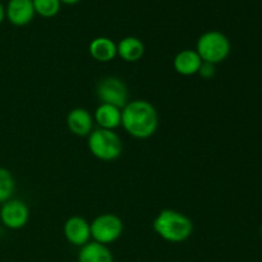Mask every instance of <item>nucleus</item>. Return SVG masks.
I'll list each match as a JSON object with an SVG mask.
<instances>
[{
  "mask_svg": "<svg viewBox=\"0 0 262 262\" xmlns=\"http://www.w3.org/2000/svg\"><path fill=\"white\" fill-rule=\"evenodd\" d=\"M120 125L133 138L147 140L158 130V112L155 106L146 100H132L122 109Z\"/></svg>",
  "mask_w": 262,
  "mask_h": 262,
  "instance_id": "1",
  "label": "nucleus"
},
{
  "mask_svg": "<svg viewBox=\"0 0 262 262\" xmlns=\"http://www.w3.org/2000/svg\"><path fill=\"white\" fill-rule=\"evenodd\" d=\"M152 228L161 239L169 243H182L193 233V223L186 214L177 210H161L154 219Z\"/></svg>",
  "mask_w": 262,
  "mask_h": 262,
  "instance_id": "2",
  "label": "nucleus"
},
{
  "mask_svg": "<svg viewBox=\"0 0 262 262\" xmlns=\"http://www.w3.org/2000/svg\"><path fill=\"white\" fill-rule=\"evenodd\" d=\"M230 50V40L220 31H207L202 33L196 43V51L202 61L214 66L224 61L229 56Z\"/></svg>",
  "mask_w": 262,
  "mask_h": 262,
  "instance_id": "3",
  "label": "nucleus"
},
{
  "mask_svg": "<svg viewBox=\"0 0 262 262\" xmlns=\"http://www.w3.org/2000/svg\"><path fill=\"white\" fill-rule=\"evenodd\" d=\"M87 146L92 155L101 161H114L122 155L123 143L115 130L97 129L92 130L87 140Z\"/></svg>",
  "mask_w": 262,
  "mask_h": 262,
  "instance_id": "4",
  "label": "nucleus"
},
{
  "mask_svg": "<svg viewBox=\"0 0 262 262\" xmlns=\"http://www.w3.org/2000/svg\"><path fill=\"white\" fill-rule=\"evenodd\" d=\"M91 238L100 245H112L117 242L123 234L124 224L115 214H101L90 223Z\"/></svg>",
  "mask_w": 262,
  "mask_h": 262,
  "instance_id": "5",
  "label": "nucleus"
},
{
  "mask_svg": "<svg viewBox=\"0 0 262 262\" xmlns=\"http://www.w3.org/2000/svg\"><path fill=\"white\" fill-rule=\"evenodd\" d=\"M96 95L101 104L114 105L123 109L128 104V89L118 77H105L96 87Z\"/></svg>",
  "mask_w": 262,
  "mask_h": 262,
  "instance_id": "6",
  "label": "nucleus"
},
{
  "mask_svg": "<svg viewBox=\"0 0 262 262\" xmlns=\"http://www.w3.org/2000/svg\"><path fill=\"white\" fill-rule=\"evenodd\" d=\"M28 220H30V209L22 200L10 199L2 205L0 222L8 229H22L27 225Z\"/></svg>",
  "mask_w": 262,
  "mask_h": 262,
  "instance_id": "7",
  "label": "nucleus"
},
{
  "mask_svg": "<svg viewBox=\"0 0 262 262\" xmlns=\"http://www.w3.org/2000/svg\"><path fill=\"white\" fill-rule=\"evenodd\" d=\"M63 233L66 239L71 245L81 248L82 246L87 245L91 239V229L90 223L82 216H71L64 223Z\"/></svg>",
  "mask_w": 262,
  "mask_h": 262,
  "instance_id": "8",
  "label": "nucleus"
},
{
  "mask_svg": "<svg viewBox=\"0 0 262 262\" xmlns=\"http://www.w3.org/2000/svg\"><path fill=\"white\" fill-rule=\"evenodd\" d=\"M32 0H9L5 7V18L15 27H23L35 17Z\"/></svg>",
  "mask_w": 262,
  "mask_h": 262,
  "instance_id": "9",
  "label": "nucleus"
},
{
  "mask_svg": "<svg viewBox=\"0 0 262 262\" xmlns=\"http://www.w3.org/2000/svg\"><path fill=\"white\" fill-rule=\"evenodd\" d=\"M94 123V117L84 107H74L67 115V127L77 137H89Z\"/></svg>",
  "mask_w": 262,
  "mask_h": 262,
  "instance_id": "10",
  "label": "nucleus"
},
{
  "mask_svg": "<svg viewBox=\"0 0 262 262\" xmlns=\"http://www.w3.org/2000/svg\"><path fill=\"white\" fill-rule=\"evenodd\" d=\"M202 63H204V61L200 58V55L197 54L196 50L184 49V50H181L176 56H174L173 67L178 74L184 77H189L199 73Z\"/></svg>",
  "mask_w": 262,
  "mask_h": 262,
  "instance_id": "11",
  "label": "nucleus"
},
{
  "mask_svg": "<svg viewBox=\"0 0 262 262\" xmlns=\"http://www.w3.org/2000/svg\"><path fill=\"white\" fill-rule=\"evenodd\" d=\"M94 122L101 129L115 130L122 124V109L109 104H100L94 113Z\"/></svg>",
  "mask_w": 262,
  "mask_h": 262,
  "instance_id": "12",
  "label": "nucleus"
},
{
  "mask_svg": "<svg viewBox=\"0 0 262 262\" xmlns=\"http://www.w3.org/2000/svg\"><path fill=\"white\" fill-rule=\"evenodd\" d=\"M89 51L92 59L99 63H109V61L114 60L115 56H118L117 43L112 38L105 37V36L95 37L90 42Z\"/></svg>",
  "mask_w": 262,
  "mask_h": 262,
  "instance_id": "13",
  "label": "nucleus"
},
{
  "mask_svg": "<svg viewBox=\"0 0 262 262\" xmlns=\"http://www.w3.org/2000/svg\"><path fill=\"white\" fill-rule=\"evenodd\" d=\"M117 54L127 63H136L145 55V43L135 36H127L117 43Z\"/></svg>",
  "mask_w": 262,
  "mask_h": 262,
  "instance_id": "14",
  "label": "nucleus"
},
{
  "mask_svg": "<svg viewBox=\"0 0 262 262\" xmlns=\"http://www.w3.org/2000/svg\"><path fill=\"white\" fill-rule=\"evenodd\" d=\"M78 262H114V258L107 246L90 241L79 250Z\"/></svg>",
  "mask_w": 262,
  "mask_h": 262,
  "instance_id": "15",
  "label": "nucleus"
},
{
  "mask_svg": "<svg viewBox=\"0 0 262 262\" xmlns=\"http://www.w3.org/2000/svg\"><path fill=\"white\" fill-rule=\"evenodd\" d=\"M15 189V181L13 174L8 169L0 166V204H4L12 199Z\"/></svg>",
  "mask_w": 262,
  "mask_h": 262,
  "instance_id": "16",
  "label": "nucleus"
},
{
  "mask_svg": "<svg viewBox=\"0 0 262 262\" xmlns=\"http://www.w3.org/2000/svg\"><path fill=\"white\" fill-rule=\"evenodd\" d=\"M35 13L42 18H53L60 12V0H32Z\"/></svg>",
  "mask_w": 262,
  "mask_h": 262,
  "instance_id": "17",
  "label": "nucleus"
},
{
  "mask_svg": "<svg viewBox=\"0 0 262 262\" xmlns=\"http://www.w3.org/2000/svg\"><path fill=\"white\" fill-rule=\"evenodd\" d=\"M200 77H202L204 79H210L215 76V66L214 64H210V63H202L201 68L199 71Z\"/></svg>",
  "mask_w": 262,
  "mask_h": 262,
  "instance_id": "18",
  "label": "nucleus"
},
{
  "mask_svg": "<svg viewBox=\"0 0 262 262\" xmlns=\"http://www.w3.org/2000/svg\"><path fill=\"white\" fill-rule=\"evenodd\" d=\"M4 19H5V7L0 3V25L4 22Z\"/></svg>",
  "mask_w": 262,
  "mask_h": 262,
  "instance_id": "19",
  "label": "nucleus"
},
{
  "mask_svg": "<svg viewBox=\"0 0 262 262\" xmlns=\"http://www.w3.org/2000/svg\"><path fill=\"white\" fill-rule=\"evenodd\" d=\"M79 2H81V0H60L61 4H67V5H74Z\"/></svg>",
  "mask_w": 262,
  "mask_h": 262,
  "instance_id": "20",
  "label": "nucleus"
},
{
  "mask_svg": "<svg viewBox=\"0 0 262 262\" xmlns=\"http://www.w3.org/2000/svg\"><path fill=\"white\" fill-rule=\"evenodd\" d=\"M261 237H262V227H261Z\"/></svg>",
  "mask_w": 262,
  "mask_h": 262,
  "instance_id": "21",
  "label": "nucleus"
}]
</instances>
